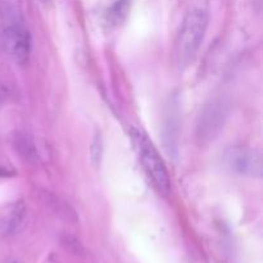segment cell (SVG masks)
Returning <instances> with one entry per match:
<instances>
[{
    "instance_id": "obj_1",
    "label": "cell",
    "mask_w": 263,
    "mask_h": 263,
    "mask_svg": "<svg viewBox=\"0 0 263 263\" xmlns=\"http://www.w3.org/2000/svg\"><path fill=\"white\" fill-rule=\"evenodd\" d=\"M210 21V2L190 0L181 30L177 37V62L184 68L193 62L199 50Z\"/></svg>"
},
{
    "instance_id": "obj_2",
    "label": "cell",
    "mask_w": 263,
    "mask_h": 263,
    "mask_svg": "<svg viewBox=\"0 0 263 263\" xmlns=\"http://www.w3.org/2000/svg\"><path fill=\"white\" fill-rule=\"evenodd\" d=\"M130 136L148 176L162 194L168 195L171 193V180L156 146L149 140L148 136L138 128H131Z\"/></svg>"
},
{
    "instance_id": "obj_3",
    "label": "cell",
    "mask_w": 263,
    "mask_h": 263,
    "mask_svg": "<svg viewBox=\"0 0 263 263\" xmlns=\"http://www.w3.org/2000/svg\"><path fill=\"white\" fill-rule=\"evenodd\" d=\"M228 105L223 100L215 99L204 104L195 127V138L200 145L210 144L220 135L228 118Z\"/></svg>"
},
{
    "instance_id": "obj_4",
    "label": "cell",
    "mask_w": 263,
    "mask_h": 263,
    "mask_svg": "<svg viewBox=\"0 0 263 263\" xmlns=\"http://www.w3.org/2000/svg\"><path fill=\"white\" fill-rule=\"evenodd\" d=\"M225 164L234 174L249 177H261L263 174L262 156L256 149L243 145L231 146L223 156Z\"/></svg>"
},
{
    "instance_id": "obj_5",
    "label": "cell",
    "mask_w": 263,
    "mask_h": 263,
    "mask_svg": "<svg viewBox=\"0 0 263 263\" xmlns=\"http://www.w3.org/2000/svg\"><path fill=\"white\" fill-rule=\"evenodd\" d=\"M3 43L8 53L20 64L28 61L31 51V36L20 22H9L3 30Z\"/></svg>"
},
{
    "instance_id": "obj_6",
    "label": "cell",
    "mask_w": 263,
    "mask_h": 263,
    "mask_svg": "<svg viewBox=\"0 0 263 263\" xmlns=\"http://www.w3.org/2000/svg\"><path fill=\"white\" fill-rule=\"evenodd\" d=\"M27 210L22 202L14 203L0 221V231L3 235H13L25 226Z\"/></svg>"
},
{
    "instance_id": "obj_7",
    "label": "cell",
    "mask_w": 263,
    "mask_h": 263,
    "mask_svg": "<svg viewBox=\"0 0 263 263\" xmlns=\"http://www.w3.org/2000/svg\"><path fill=\"white\" fill-rule=\"evenodd\" d=\"M14 144L17 152L25 161L31 162V163H36L37 161H40L41 152L39 146L36 145L35 139L32 136L20 134L18 136H15Z\"/></svg>"
},
{
    "instance_id": "obj_8",
    "label": "cell",
    "mask_w": 263,
    "mask_h": 263,
    "mask_svg": "<svg viewBox=\"0 0 263 263\" xmlns=\"http://www.w3.org/2000/svg\"><path fill=\"white\" fill-rule=\"evenodd\" d=\"M130 10L128 0H117L107 12V22L110 26H118L125 21Z\"/></svg>"
},
{
    "instance_id": "obj_9",
    "label": "cell",
    "mask_w": 263,
    "mask_h": 263,
    "mask_svg": "<svg viewBox=\"0 0 263 263\" xmlns=\"http://www.w3.org/2000/svg\"><path fill=\"white\" fill-rule=\"evenodd\" d=\"M103 151H104V146H103L102 134L97 131L92 136L91 144H90V159H91V163L95 167H99L100 163H102Z\"/></svg>"
},
{
    "instance_id": "obj_10",
    "label": "cell",
    "mask_w": 263,
    "mask_h": 263,
    "mask_svg": "<svg viewBox=\"0 0 263 263\" xmlns=\"http://www.w3.org/2000/svg\"><path fill=\"white\" fill-rule=\"evenodd\" d=\"M63 243L64 246H66V248L68 249V251L73 252L74 254H81L82 252H84V248H82V246L80 244V241L77 240V239L72 238V236L67 235L66 238L63 239Z\"/></svg>"
},
{
    "instance_id": "obj_11",
    "label": "cell",
    "mask_w": 263,
    "mask_h": 263,
    "mask_svg": "<svg viewBox=\"0 0 263 263\" xmlns=\"http://www.w3.org/2000/svg\"><path fill=\"white\" fill-rule=\"evenodd\" d=\"M8 95H9V90H8V87L5 86V85L0 84V107L7 102Z\"/></svg>"
},
{
    "instance_id": "obj_12",
    "label": "cell",
    "mask_w": 263,
    "mask_h": 263,
    "mask_svg": "<svg viewBox=\"0 0 263 263\" xmlns=\"http://www.w3.org/2000/svg\"><path fill=\"white\" fill-rule=\"evenodd\" d=\"M9 171H7V170L5 168H2V167H0V177H3V176H9Z\"/></svg>"
},
{
    "instance_id": "obj_13",
    "label": "cell",
    "mask_w": 263,
    "mask_h": 263,
    "mask_svg": "<svg viewBox=\"0 0 263 263\" xmlns=\"http://www.w3.org/2000/svg\"><path fill=\"white\" fill-rule=\"evenodd\" d=\"M8 263H20L18 261H14V259H12V261H9Z\"/></svg>"
}]
</instances>
